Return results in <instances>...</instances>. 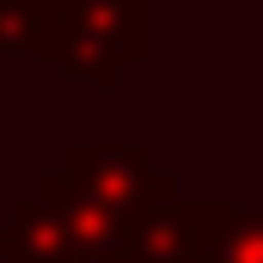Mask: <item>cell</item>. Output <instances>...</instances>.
Wrapping results in <instances>:
<instances>
[{
	"mask_svg": "<svg viewBox=\"0 0 263 263\" xmlns=\"http://www.w3.org/2000/svg\"><path fill=\"white\" fill-rule=\"evenodd\" d=\"M6 12H37V0H0Z\"/></svg>",
	"mask_w": 263,
	"mask_h": 263,
	"instance_id": "6da1fadb",
	"label": "cell"
}]
</instances>
